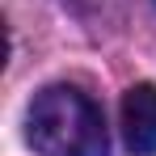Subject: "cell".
<instances>
[{"label":"cell","mask_w":156,"mask_h":156,"mask_svg":"<svg viewBox=\"0 0 156 156\" xmlns=\"http://www.w3.org/2000/svg\"><path fill=\"white\" fill-rule=\"evenodd\" d=\"M122 139L135 156L156 152V84H131L122 97Z\"/></svg>","instance_id":"cell-2"},{"label":"cell","mask_w":156,"mask_h":156,"mask_svg":"<svg viewBox=\"0 0 156 156\" xmlns=\"http://www.w3.org/2000/svg\"><path fill=\"white\" fill-rule=\"evenodd\" d=\"M26 139L38 156H110L101 110L72 84H47L30 101Z\"/></svg>","instance_id":"cell-1"}]
</instances>
